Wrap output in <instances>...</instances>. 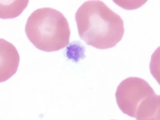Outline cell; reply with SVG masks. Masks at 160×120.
I'll list each match as a JSON object with an SVG mask.
<instances>
[{"label":"cell","mask_w":160,"mask_h":120,"mask_svg":"<svg viewBox=\"0 0 160 120\" xmlns=\"http://www.w3.org/2000/svg\"><path fill=\"white\" fill-rule=\"evenodd\" d=\"M25 32L36 48L46 52L64 48L69 44L71 35L66 18L58 10L50 8L33 11L27 20Z\"/></svg>","instance_id":"7a4b0ae2"},{"label":"cell","mask_w":160,"mask_h":120,"mask_svg":"<svg viewBox=\"0 0 160 120\" xmlns=\"http://www.w3.org/2000/svg\"><path fill=\"white\" fill-rule=\"evenodd\" d=\"M79 37L88 45L105 49L114 47L124 33V22L101 1H88L75 14Z\"/></svg>","instance_id":"6da1fadb"},{"label":"cell","mask_w":160,"mask_h":120,"mask_svg":"<svg viewBox=\"0 0 160 120\" xmlns=\"http://www.w3.org/2000/svg\"><path fill=\"white\" fill-rule=\"evenodd\" d=\"M154 93L146 81L138 77H129L118 85L115 96L120 110L128 116L135 118L141 101Z\"/></svg>","instance_id":"3957f363"},{"label":"cell","mask_w":160,"mask_h":120,"mask_svg":"<svg viewBox=\"0 0 160 120\" xmlns=\"http://www.w3.org/2000/svg\"><path fill=\"white\" fill-rule=\"evenodd\" d=\"M19 61V54L16 47L0 38V82L8 80L17 72Z\"/></svg>","instance_id":"277c9868"},{"label":"cell","mask_w":160,"mask_h":120,"mask_svg":"<svg viewBox=\"0 0 160 120\" xmlns=\"http://www.w3.org/2000/svg\"><path fill=\"white\" fill-rule=\"evenodd\" d=\"M155 93L141 101L136 112V120H159L160 99Z\"/></svg>","instance_id":"5b68a950"},{"label":"cell","mask_w":160,"mask_h":120,"mask_svg":"<svg viewBox=\"0 0 160 120\" xmlns=\"http://www.w3.org/2000/svg\"><path fill=\"white\" fill-rule=\"evenodd\" d=\"M28 2V0L0 1V18L11 19L19 16Z\"/></svg>","instance_id":"8992f818"}]
</instances>
